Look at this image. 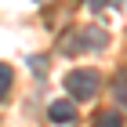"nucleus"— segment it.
<instances>
[{
  "instance_id": "obj_1",
  "label": "nucleus",
  "mask_w": 127,
  "mask_h": 127,
  "mask_svg": "<svg viewBox=\"0 0 127 127\" xmlns=\"http://www.w3.org/2000/svg\"><path fill=\"white\" fill-rule=\"evenodd\" d=\"M109 44V33L98 29V26H76V29H69L62 36L58 51L62 55H84V51H102Z\"/></svg>"
},
{
  "instance_id": "obj_2",
  "label": "nucleus",
  "mask_w": 127,
  "mask_h": 127,
  "mask_svg": "<svg viewBox=\"0 0 127 127\" xmlns=\"http://www.w3.org/2000/svg\"><path fill=\"white\" fill-rule=\"evenodd\" d=\"M65 91H69L73 102H91L102 91V73L98 69H73L65 76Z\"/></svg>"
},
{
  "instance_id": "obj_3",
  "label": "nucleus",
  "mask_w": 127,
  "mask_h": 127,
  "mask_svg": "<svg viewBox=\"0 0 127 127\" xmlns=\"http://www.w3.org/2000/svg\"><path fill=\"white\" fill-rule=\"evenodd\" d=\"M47 120H51V124H58V127L73 124V120H76V102H65V98L51 102V105H47Z\"/></svg>"
},
{
  "instance_id": "obj_4",
  "label": "nucleus",
  "mask_w": 127,
  "mask_h": 127,
  "mask_svg": "<svg viewBox=\"0 0 127 127\" xmlns=\"http://www.w3.org/2000/svg\"><path fill=\"white\" fill-rule=\"evenodd\" d=\"M113 98H116L120 105H127V69H120L116 80H113Z\"/></svg>"
},
{
  "instance_id": "obj_5",
  "label": "nucleus",
  "mask_w": 127,
  "mask_h": 127,
  "mask_svg": "<svg viewBox=\"0 0 127 127\" xmlns=\"http://www.w3.org/2000/svg\"><path fill=\"white\" fill-rule=\"evenodd\" d=\"M95 127H124V116H120V113H98L95 116Z\"/></svg>"
},
{
  "instance_id": "obj_6",
  "label": "nucleus",
  "mask_w": 127,
  "mask_h": 127,
  "mask_svg": "<svg viewBox=\"0 0 127 127\" xmlns=\"http://www.w3.org/2000/svg\"><path fill=\"white\" fill-rule=\"evenodd\" d=\"M11 80H15V73H11V65H4V62H0V102L7 98V91H11Z\"/></svg>"
},
{
  "instance_id": "obj_7",
  "label": "nucleus",
  "mask_w": 127,
  "mask_h": 127,
  "mask_svg": "<svg viewBox=\"0 0 127 127\" xmlns=\"http://www.w3.org/2000/svg\"><path fill=\"white\" fill-rule=\"evenodd\" d=\"M84 4H87L91 11H102V7H105V0H84Z\"/></svg>"
}]
</instances>
